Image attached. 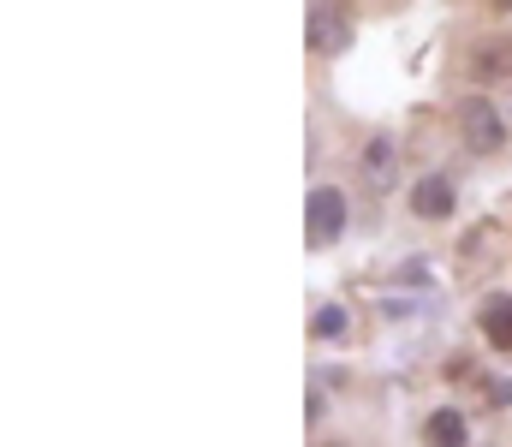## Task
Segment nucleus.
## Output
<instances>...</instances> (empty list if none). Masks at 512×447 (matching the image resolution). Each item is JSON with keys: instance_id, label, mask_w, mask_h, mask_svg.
<instances>
[{"instance_id": "obj_1", "label": "nucleus", "mask_w": 512, "mask_h": 447, "mask_svg": "<svg viewBox=\"0 0 512 447\" xmlns=\"http://www.w3.org/2000/svg\"><path fill=\"white\" fill-rule=\"evenodd\" d=\"M304 233H310V245H316V251L340 245V233H346V191L316 185V191H310V203H304Z\"/></svg>"}, {"instance_id": "obj_2", "label": "nucleus", "mask_w": 512, "mask_h": 447, "mask_svg": "<svg viewBox=\"0 0 512 447\" xmlns=\"http://www.w3.org/2000/svg\"><path fill=\"white\" fill-rule=\"evenodd\" d=\"M459 126H465V144L477 149V155H495V149L507 144V120H501V108L489 96H471L459 108Z\"/></svg>"}, {"instance_id": "obj_3", "label": "nucleus", "mask_w": 512, "mask_h": 447, "mask_svg": "<svg viewBox=\"0 0 512 447\" xmlns=\"http://www.w3.org/2000/svg\"><path fill=\"white\" fill-rule=\"evenodd\" d=\"M304 36H310V48H316L322 60H340V54L352 48V24H346V18H340L334 6H316V12H310V30H304Z\"/></svg>"}, {"instance_id": "obj_4", "label": "nucleus", "mask_w": 512, "mask_h": 447, "mask_svg": "<svg viewBox=\"0 0 512 447\" xmlns=\"http://www.w3.org/2000/svg\"><path fill=\"white\" fill-rule=\"evenodd\" d=\"M453 203H459V191H453L447 173H423V179L411 185V215H423V221H447Z\"/></svg>"}, {"instance_id": "obj_5", "label": "nucleus", "mask_w": 512, "mask_h": 447, "mask_svg": "<svg viewBox=\"0 0 512 447\" xmlns=\"http://www.w3.org/2000/svg\"><path fill=\"white\" fill-rule=\"evenodd\" d=\"M364 185L370 191H393L399 185V149H393V138H370L364 144Z\"/></svg>"}, {"instance_id": "obj_6", "label": "nucleus", "mask_w": 512, "mask_h": 447, "mask_svg": "<svg viewBox=\"0 0 512 447\" xmlns=\"http://www.w3.org/2000/svg\"><path fill=\"white\" fill-rule=\"evenodd\" d=\"M423 442H429V447H465V442H471V430H465V418H459L453 406H441V412H429Z\"/></svg>"}, {"instance_id": "obj_7", "label": "nucleus", "mask_w": 512, "mask_h": 447, "mask_svg": "<svg viewBox=\"0 0 512 447\" xmlns=\"http://www.w3.org/2000/svg\"><path fill=\"white\" fill-rule=\"evenodd\" d=\"M483 340L495 352H512V298H489L483 304Z\"/></svg>"}, {"instance_id": "obj_8", "label": "nucleus", "mask_w": 512, "mask_h": 447, "mask_svg": "<svg viewBox=\"0 0 512 447\" xmlns=\"http://www.w3.org/2000/svg\"><path fill=\"white\" fill-rule=\"evenodd\" d=\"M310 328H316V340H346V334H352V316H346L340 304H322Z\"/></svg>"}, {"instance_id": "obj_9", "label": "nucleus", "mask_w": 512, "mask_h": 447, "mask_svg": "<svg viewBox=\"0 0 512 447\" xmlns=\"http://www.w3.org/2000/svg\"><path fill=\"white\" fill-rule=\"evenodd\" d=\"M489 400H495V406H512V382H507V376H495V382H489Z\"/></svg>"}, {"instance_id": "obj_10", "label": "nucleus", "mask_w": 512, "mask_h": 447, "mask_svg": "<svg viewBox=\"0 0 512 447\" xmlns=\"http://www.w3.org/2000/svg\"><path fill=\"white\" fill-rule=\"evenodd\" d=\"M495 6H501V12H512V0H495Z\"/></svg>"}]
</instances>
